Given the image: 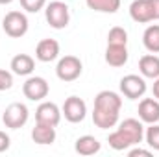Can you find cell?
Listing matches in <instances>:
<instances>
[{
  "mask_svg": "<svg viewBox=\"0 0 159 157\" xmlns=\"http://www.w3.org/2000/svg\"><path fill=\"white\" fill-rule=\"evenodd\" d=\"M107 142H109V146H111L113 150H117V152H124V150H129L131 146H135V144L131 142V139H129L122 129H119V128H117L113 133H109Z\"/></svg>",
  "mask_w": 159,
  "mask_h": 157,
  "instance_id": "19",
  "label": "cell"
},
{
  "mask_svg": "<svg viewBox=\"0 0 159 157\" xmlns=\"http://www.w3.org/2000/svg\"><path fill=\"white\" fill-rule=\"evenodd\" d=\"M122 98L115 91H100L94 98V109H93V122L100 129L115 128L119 122Z\"/></svg>",
  "mask_w": 159,
  "mask_h": 157,
  "instance_id": "1",
  "label": "cell"
},
{
  "mask_svg": "<svg viewBox=\"0 0 159 157\" xmlns=\"http://www.w3.org/2000/svg\"><path fill=\"white\" fill-rule=\"evenodd\" d=\"M32 139H34L35 144H41V146L52 144L56 141V128L54 126H48V124L37 122L35 128L32 129Z\"/></svg>",
  "mask_w": 159,
  "mask_h": 157,
  "instance_id": "16",
  "label": "cell"
},
{
  "mask_svg": "<svg viewBox=\"0 0 159 157\" xmlns=\"http://www.w3.org/2000/svg\"><path fill=\"white\" fill-rule=\"evenodd\" d=\"M120 92L128 100H139L146 92V81L139 74H128L120 79Z\"/></svg>",
  "mask_w": 159,
  "mask_h": 157,
  "instance_id": "6",
  "label": "cell"
},
{
  "mask_svg": "<svg viewBox=\"0 0 159 157\" xmlns=\"http://www.w3.org/2000/svg\"><path fill=\"white\" fill-rule=\"evenodd\" d=\"M28 17L22 13V11H9L4 20H2V28L6 32V35L13 37V39H19L22 35H26L28 32Z\"/></svg>",
  "mask_w": 159,
  "mask_h": 157,
  "instance_id": "3",
  "label": "cell"
},
{
  "mask_svg": "<svg viewBox=\"0 0 159 157\" xmlns=\"http://www.w3.org/2000/svg\"><path fill=\"white\" fill-rule=\"evenodd\" d=\"M129 17L135 22L146 24L154 20V9H152V2L150 0H133L129 6Z\"/></svg>",
  "mask_w": 159,
  "mask_h": 157,
  "instance_id": "10",
  "label": "cell"
},
{
  "mask_svg": "<svg viewBox=\"0 0 159 157\" xmlns=\"http://www.w3.org/2000/svg\"><path fill=\"white\" fill-rule=\"evenodd\" d=\"M61 113L65 115V118L72 124H78L81 122L85 115H87V104L80 98V96H69L63 104V109Z\"/></svg>",
  "mask_w": 159,
  "mask_h": 157,
  "instance_id": "8",
  "label": "cell"
},
{
  "mask_svg": "<svg viewBox=\"0 0 159 157\" xmlns=\"http://www.w3.org/2000/svg\"><path fill=\"white\" fill-rule=\"evenodd\" d=\"M9 146H11V139H9V135H7L6 131H0V154L6 152V150H9Z\"/></svg>",
  "mask_w": 159,
  "mask_h": 157,
  "instance_id": "26",
  "label": "cell"
},
{
  "mask_svg": "<svg viewBox=\"0 0 159 157\" xmlns=\"http://www.w3.org/2000/svg\"><path fill=\"white\" fill-rule=\"evenodd\" d=\"M13 0H0V6H6V4H11Z\"/></svg>",
  "mask_w": 159,
  "mask_h": 157,
  "instance_id": "30",
  "label": "cell"
},
{
  "mask_svg": "<svg viewBox=\"0 0 159 157\" xmlns=\"http://www.w3.org/2000/svg\"><path fill=\"white\" fill-rule=\"evenodd\" d=\"M22 92H24V96L28 100L41 102V100H44L48 96L50 85H48L46 79L41 78V76H30V78L24 81V85H22Z\"/></svg>",
  "mask_w": 159,
  "mask_h": 157,
  "instance_id": "7",
  "label": "cell"
},
{
  "mask_svg": "<svg viewBox=\"0 0 159 157\" xmlns=\"http://www.w3.org/2000/svg\"><path fill=\"white\" fill-rule=\"evenodd\" d=\"M119 129H122L133 144H141L143 139H144V126H143V120H137V118H126L122 120L119 126Z\"/></svg>",
  "mask_w": 159,
  "mask_h": 157,
  "instance_id": "13",
  "label": "cell"
},
{
  "mask_svg": "<svg viewBox=\"0 0 159 157\" xmlns=\"http://www.w3.org/2000/svg\"><path fill=\"white\" fill-rule=\"evenodd\" d=\"M152 9H154V20H159V0H150Z\"/></svg>",
  "mask_w": 159,
  "mask_h": 157,
  "instance_id": "28",
  "label": "cell"
},
{
  "mask_svg": "<svg viewBox=\"0 0 159 157\" xmlns=\"http://www.w3.org/2000/svg\"><path fill=\"white\" fill-rule=\"evenodd\" d=\"M144 139H146V144L150 146V150L159 152V126L157 124H150V128H146Z\"/></svg>",
  "mask_w": 159,
  "mask_h": 157,
  "instance_id": "23",
  "label": "cell"
},
{
  "mask_svg": "<svg viewBox=\"0 0 159 157\" xmlns=\"http://www.w3.org/2000/svg\"><path fill=\"white\" fill-rule=\"evenodd\" d=\"M107 44H128V32L120 26H113L107 34Z\"/></svg>",
  "mask_w": 159,
  "mask_h": 157,
  "instance_id": "22",
  "label": "cell"
},
{
  "mask_svg": "<svg viewBox=\"0 0 159 157\" xmlns=\"http://www.w3.org/2000/svg\"><path fill=\"white\" fill-rule=\"evenodd\" d=\"M128 155H129V157H139V155H143V157H150V155H152V150H143V148H131V150L128 152Z\"/></svg>",
  "mask_w": 159,
  "mask_h": 157,
  "instance_id": "27",
  "label": "cell"
},
{
  "mask_svg": "<svg viewBox=\"0 0 159 157\" xmlns=\"http://www.w3.org/2000/svg\"><path fill=\"white\" fill-rule=\"evenodd\" d=\"M139 70L143 78L156 79L159 78V56L156 54H146L139 59Z\"/></svg>",
  "mask_w": 159,
  "mask_h": 157,
  "instance_id": "17",
  "label": "cell"
},
{
  "mask_svg": "<svg viewBox=\"0 0 159 157\" xmlns=\"http://www.w3.org/2000/svg\"><path fill=\"white\" fill-rule=\"evenodd\" d=\"M61 109L54 102H41L39 107L35 109V122L48 124V126H57L61 122Z\"/></svg>",
  "mask_w": 159,
  "mask_h": 157,
  "instance_id": "9",
  "label": "cell"
},
{
  "mask_svg": "<svg viewBox=\"0 0 159 157\" xmlns=\"http://www.w3.org/2000/svg\"><path fill=\"white\" fill-rule=\"evenodd\" d=\"M20 6L28 13H37L46 6V0H20Z\"/></svg>",
  "mask_w": 159,
  "mask_h": 157,
  "instance_id": "24",
  "label": "cell"
},
{
  "mask_svg": "<svg viewBox=\"0 0 159 157\" xmlns=\"http://www.w3.org/2000/svg\"><path fill=\"white\" fill-rule=\"evenodd\" d=\"M89 9L100 13H117L120 9V0H85Z\"/></svg>",
  "mask_w": 159,
  "mask_h": 157,
  "instance_id": "21",
  "label": "cell"
},
{
  "mask_svg": "<svg viewBox=\"0 0 159 157\" xmlns=\"http://www.w3.org/2000/svg\"><path fill=\"white\" fill-rule=\"evenodd\" d=\"M139 118L146 124L159 122V100L156 98H143L139 104Z\"/></svg>",
  "mask_w": 159,
  "mask_h": 157,
  "instance_id": "12",
  "label": "cell"
},
{
  "mask_svg": "<svg viewBox=\"0 0 159 157\" xmlns=\"http://www.w3.org/2000/svg\"><path fill=\"white\" fill-rule=\"evenodd\" d=\"M143 44L148 52L157 54L159 52V24H150L143 34Z\"/></svg>",
  "mask_w": 159,
  "mask_h": 157,
  "instance_id": "20",
  "label": "cell"
},
{
  "mask_svg": "<svg viewBox=\"0 0 159 157\" xmlns=\"http://www.w3.org/2000/svg\"><path fill=\"white\" fill-rule=\"evenodd\" d=\"M13 87V74L9 70L0 69V91H7Z\"/></svg>",
  "mask_w": 159,
  "mask_h": 157,
  "instance_id": "25",
  "label": "cell"
},
{
  "mask_svg": "<svg viewBox=\"0 0 159 157\" xmlns=\"http://www.w3.org/2000/svg\"><path fill=\"white\" fill-rule=\"evenodd\" d=\"M28 118H30L28 107L24 104H20V102H13V104H9L6 107V111L2 115V122L9 129H19L28 122Z\"/></svg>",
  "mask_w": 159,
  "mask_h": 157,
  "instance_id": "4",
  "label": "cell"
},
{
  "mask_svg": "<svg viewBox=\"0 0 159 157\" xmlns=\"http://www.w3.org/2000/svg\"><path fill=\"white\" fill-rule=\"evenodd\" d=\"M102 148V144L98 142L96 137L93 135H83V137H78L76 139V144H74V150L78 152L80 155H94L98 154Z\"/></svg>",
  "mask_w": 159,
  "mask_h": 157,
  "instance_id": "18",
  "label": "cell"
},
{
  "mask_svg": "<svg viewBox=\"0 0 159 157\" xmlns=\"http://www.w3.org/2000/svg\"><path fill=\"white\" fill-rule=\"evenodd\" d=\"M83 65L80 61V57L76 56H65L57 61L56 65V74L61 81H74L81 76Z\"/></svg>",
  "mask_w": 159,
  "mask_h": 157,
  "instance_id": "5",
  "label": "cell"
},
{
  "mask_svg": "<svg viewBox=\"0 0 159 157\" xmlns=\"http://www.w3.org/2000/svg\"><path fill=\"white\" fill-rule=\"evenodd\" d=\"M59 56V43L56 39H41L35 48V57L43 63H50Z\"/></svg>",
  "mask_w": 159,
  "mask_h": 157,
  "instance_id": "11",
  "label": "cell"
},
{
  "mask_svg": "<svg viewBox=\"0 0 159 157\" xmlns=\"http://www.w3.org/2000/svg\"><path fill=\"white\" fill-rule=\"evenodd\" d=\"M44 17H46V22L54 30H63L70 22V11H69V6L63 0H54V2L46 4Z\"/></svg>",
  "mask_w": 159,
  "mask_h": 157,
  "instance_id": "2",
  "label": "cell"
},
{
  "mask_svg": "<svg viewBox=\"0 0 159 157\" xmlns=\"http://www.w3.org/2000/svg\"><path fill=\"white\" fill-rule=\"evenodd\" d=\"M152 92H154V98L159 100V78L154 79V87H152Z\"/></svg>",
  "mask_w": 159,
  "mask_h": 157,
  "instance_id": "29",
  "label": "cell"
},
{
  "mask_svg": "<svg viewBox=\"0 0 159 157\" xmlns=\"http://www.w3.org/2000/svg\"><path fill=\"white\" fill-rule=\"evenodd\" d=\"M106 63L109 67H124L128 63V48L126 44H107L106 48Z\"/></svg>",
  "mask_w": 159,
  "mask_h": 157,
  "instance_id": "14",
  "label": "cell"
},
{
  "mask_svg": "<svg viewBox=\"0 0 159 157\" xmlns=\"http://www.w3.org/2000/svg\"><path fill=\"white\" fill-rule=\"evenodd\" d=\"M35 69V61L28 54H17L11 59V70L17 76H30Z\"/></svg>",
  "mask_w": 159,
  "mask_h": 157,
  "instance_id": "15",
  "label": "cell"
}]
</instances>
